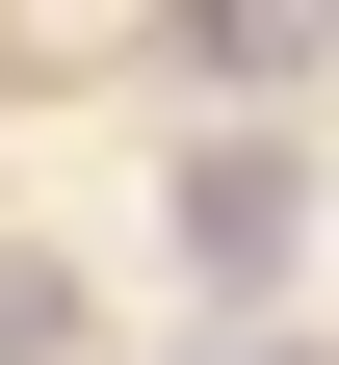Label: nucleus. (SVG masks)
Listing matches in <instances>:
<instances>
[{
    "label": "nucleus",
    "instance_id": "3",
    "mask_svg": "<svg viewBox=\"0 0 339 365\" xmlns=\"http://www.w3.org/2000/svg\"><path fill=\"white\" fill-rule=\"evenodd\" d=\"M0 365H79V287H53L26 235H0Z\"/></svg>",
    "mask_w": 339,
    "mask_h": 365
},
{
    "label": "nucleus",
    "instance_id": "1",
    "mask_svg": "<svg viewBox=\"0 0 339 365\" xmlns=\"http://www.w3.org/2000/svg\"><path fill=\"white\" fill-rule=\"evenodd\" d=\"M157 261H183V287H209V313H261L287 261H313V157H287L261 105H209V130H183V157H157Z\"/></svg>",
    "mask_w": 339,
    "mask_h": 365
},
{
    "label": "nucleus",
    "instance_id": "2",
    "mask_svg": "<svg viewBox=\"0 0 339 365\" xmlns=\"http://www.w3.org/2000/svg\"><path fill=\"white\" fill-rule=\"evenodd\" d=\"M313 53H339V0H183V78L209 105H287Z\"/></svg>",
    "mask_w": 339,
    "mask_h": 365
}]
</instances>
